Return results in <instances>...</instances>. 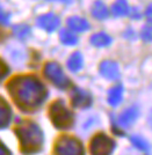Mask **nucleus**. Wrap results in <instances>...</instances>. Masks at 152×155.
I'll use <instances>...</instances> for the list:
<instances>
[{"label": "nucleus", "mask_w": 152, "mask_h": 155, "mask_svg": "<svg viewBox=\"0 0 152 155\" xmlns=\"http://www.w3.org/2000/svg\"><path fill=\"white\" fill-rule=\"evenodd\" d=\"M100 72L102 77L107 78L109 80H116L120 78L119 67L114 61H109V60L103 61L100 66Z\"/></svg>", "instance_id": "1"}, {"label": "nucleus", "mask_w": 152, "mask_h": 155, "mask_svg": "<svg viewBox=\"0 0 152 155\" xmlns=\"http://www.w3.org/2000/svg\"><path fill=\"white\" fill-rule=\"evenodd\" d=\"M37 22L43 29H46V31H53V30L57 29V27L59 26V19L55 14L51 13L40 16Z\"/></svg>", "instance_id": "2"}, {"label": "nucleus", "mask_w": 152, "mask_h": 155, "mask_svg": "<svg viewBox=\"0 0 152 155\" xmlns=\"http://www.w3.org/2000/svg\"><path fill=\"white\" fill-rule=\"evenodd\" d=\"M48 77L53 81V84H56L59 87H64L69 84L66 80L65 75L63 74V72L58 66L56 65H50L48 66Z\"/></svg>", "instance_id": "3"}, {"label": "nucleus", "mask_w": 152, "mask_h": 155, "mask_svg": "<svg viewBox=\"0 0 152 155\" xmlns=\"http://www.w3.org/2000/svg\"><path fill=\"white\" fill-rule=\"evenodd\" d=\"M138 108L137 107H130L126 111H123L119 117V122L122 126H130L131 124L136 122L138 117Z\"/></svg>", "instance_id": "4"}, {"label": "nucleus", "mask_w": 152, "mask_h": 155, "mask_svg": "<svg viewBox=\"0 0 152 155\" xmlns=\"http://www.w3.org/2000/svg\"><path fill=\"white\" fill-rule=\"evenodd\" d=\"M122 96H123V87L121 84H117L115 87H113L112 89L109 91L108 94V103L113 105V107H116L121 103L122 101Z\"/></svg>", "instance_id": "5"}, {"label": "nucleus", "mask_w": 152, "mask_h": 155, "mask_svg": "<svg viewBox=\"0 0 152 155\" xmlns=\"http://www.w3.org/2000/svg\"><path fill=\"white\" fill-rule=\"evenodd\" d=\"M91 43L94 46L103 48V46H108L112 43V38L105 32H98L91 37Z\"/></svg>", "instance_id": "6"}, {"label": "nucleus", "mask_w": 152, "mask_h": 155, "mask_svg": "<svg viewBox=\"0 0 152 155\" xmlns=\"http://www.w3.org/2000/svg\"><path fill=\"white\" fill-rule=\"evenodd\" d=\"M67 25L74 31H85L88 29V22L81 18H71L67 21Z\"/></svg>", "instance_id": "7"}, {"label": "nucleus", "mask_w": 152, "mask_h": 155, "mask_svg": "<svg viewBox=\"0 0 152 155\" xmlns=\"http://www.w3.org/2000/svg\"><path fill=\"white\" fill-rule=\"evenodd\" d=\"M92 14L99 20H103L108 16V9H107L106 5L102 1H96L93 5Z\"/></svg>", "instance_id": "8"}, {"label": "nucleus", "mask_w": 152, "mask_h": 155, "mask_svg": "<svg viewBox=\"0 0 152 155\" xmlns=\"http://www.w3.org/2000/svg\"><path fill=\"white\" fill-rule=\"evenodd\" d=\"M113 13L116 16H124L129 13V6L126 0H117L113 4Z\"/></svg>", "instance_id": "9"}, {"label": "nucleus", "mask_w": 152, "mask_h": 155, "mask_svg": "<svg viewBox=\"0 0 152 155\" xmlns=\"http://www.w3.org/2000/svg\"><path fill=\"white\" fill-rule=\"evenodd\" d=\"M69 68L73 72H77L79 71L80 68L83 67V57L80 56L79 52H76V53H73L72 56L70 57L69 59Z\"/></svg>", "instance_id": "10"}, {"label": "nucleus", "mask_w": 152, "mask_h": 155, "mask_svg": "<svg viewBox=\"0 0 152 155\" xmlns=\"http://www.w3.org/2000/svg\"><path fill=\"white\" fill-rule=\"evenodd\" d=\"M60 41L66 45H74V44H77L78 38L73 32H71L67 29H64L60 31Z\"/></svg>", "instance_id": "11"}, {"label": "nucleus", "mask_w": 152, "mask_h": 155, "mask_svg": "<svg viewBox=\"0 0 152 155\" xmlns=\"http://www.w3.org/2000/svg\"><path fill=\"white\" fill-rule=\"evenodd\" d=\"M131 143L136 147L137 149L142 150V152H147L149 150V143L146 141L144 138L138 136H132L131 139H130Z\"/></svg>", "instance_id": "12"}, {"label": "nucleus", "mask_w": 152, "mask_h": 155, "mask_svg": "<svg viewBox=\"0 0 152 155\" xmlns=\"http://www.w3.org/2000/svg\"><path fill=\"white\" fill-rule=\"evenodd\" d=\"M140 36H142V39L145 42H152V23H147L143 27Z\"/></svg>", "instance_id": "13"}, {"label": "nucleus", "mask_w": 152, "mask_h": 155, "mask_svg": "<svg viewBox=\"0 0 152 155\" xmlns=\"http://www.w3.org/2000/svg\"><path fill=\"white\" fill-rule=\"evenodd\" d=\"M145 16H146V19H147V21H149V23H152V4L149 5L147 8H146Z\"/></svg>", "instance_id": "14"}, {"label": "nucleus", "mask_w": 152, "mask_h": 155, "mask_svg": "<svg viewBox=\"0 0 152 155\" xmlns=\"http://www.w3.org/2000/svg\"><path fill=\"white\" fill-rule=\"evenodd\" d=\"M149 125L151 126V129H152V110H151V112L149 114Z\"/></svg>", "instance_id": "15"}, {"label": "nucleus", "mask_w": 152, "mask_h": 155, "mask_svg": "<svg viewBox=\"0 0 152 155\" xmlns=\"http://www.w3.org/2000/svg\"><path fill=\"white\" fill-rule=\"evenodd\" d=\"M56 1H63V2H66L67 0H56Z\"/></svg>", "instance_id": "16"}, {"label": "nucleus", "mask_w": 152, "mask_h": 155, "mask_svg": "<svg viewBox=\"0 0 152 155\" xmlns=\"http://www.w3.org/2000/svg\"><path fill=\"white\" fill-rule=\"evenodd\" d=\"M1 16H2V14H1V13H0V18H1Z\"/></svg>", "instance_id": "17"}]
</instances>
